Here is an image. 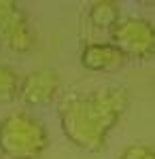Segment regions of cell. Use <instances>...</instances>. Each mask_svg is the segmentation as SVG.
Wrapping results in <instances>:
<instances>
[{
    "instance_id": "6da1fadb",
    "label": "cell",
    "mask_w": 155,
    "mask_h": 159,
    "mask_svg": "<svg viewBox=\"0 0 155 159\" xmlns=\"http://www.w3.org/2000/svg\"><path fill=\"white\" fill-rule=\"evenodd\" d=\"M128 108L123 87L96 89L85 98H70L60 106V125L70 144L85 153H98L106 147V138Z\"/></svg>"
},
{
    "instance_id": "7a4b0ae2",
    "label": "cell",
    "mask_w": 155,
    "mask_h": 159,
    "mask_svg": "<svg viewBox=\"0 0 155 159\" xmlns=\"http://www.w3.org/2000/svg\"><path fill=\"white\" fill-rule=\"evenodd\" d=\"M49 147L45 125L24 110L0 121V153L7 159H38Z\"/></svg>"
},
{
    "instance_id": "3957f363",
    "label": "cell",
    "mask_w": 155,
    "mask_h": 159,
    "mask_svg": "<svg viewBox=\"0 0 155 159\" xmlns=\"http://www.w3.org/2000/svg\"><path fill=\"white\" fill-rule=\"evenodd\" d=\"M110 45L123 53V57L144 60L155 55V25L140 17L119 19L110 28Z\"/></svg>"
},
{
    "instance_id": "277c9868",
    "label": "cell",
    "mask_w": 155,
    "mask_h": 159,
    "mask_svg": "<svg viewBox=\"0 0 155 159\" xmlns=\"http://www.w3.org/2000/svg\"><path fill=\"white\" fill-rule=\"evenodd\" d=\"M0 45L13 53H26L36 45L24 11L11 0H0Z\"/></svg>"
},
{
    "instance_id": "5b68a950",
    "label": "cell",
    "mask_w": 155,
    "mask_h": 159,
    "mask_svg": "<svg viewBox=\"0 0 155 159\" xmlns=\"http://www.w3.org/2000/svg\"><path fill=\"white\" fill-rule=\"evenodd\" d=\"M60 89V76L55 70L49 68H40L34 72H28L19 83V98L21 102L30 104V106H43L49 104L55 98Z\"/></svg>"
},
{
    "instance_id": "8992f818",
    "label": "cell",
    "mask_w": 155,
    "mask_h": 159,
    "mask_svg": "<svg viewBox=\"0 0 155 159\" xmlns=\"http://www.w3.org/2000/svg\"><path fill=\"white\" fill-rule=\"evenodd\" d=\"M123 61H125L123 53L115 49L110 43H92V45H85L81 51V66L92 72L119 68Z\"/></svg>"
},
{
    "instance_id": "52a82bcc",
    "label": "cell",
    "mask_w": 155,
    "mask_h": 159,
    "mask_svg": "<svg viewBox=\"0 0 155 159\" xmlns=\"http://www.w3.org/2000/svg\"><path fill=\"white\" fill-rule=\"evenodd\" d=\"M89 21L96 28H113L119 21V7L110 0H96L89 7Z\"/></svg>"
},
{
    "instance_id": "ba28073f",
    "label": "cell",
    "mask_w": 155,
    "mask_h": 159,
    "mask_svg": "<svg viewBox=\"0 0 155 159\" xmlns=\"http://www.w3.org/2000/svg\"><path fill=\"white\" fill-rule=\"evenodd\" d=\"M19 76L11 66L0 64V102H13L19 98Z\"/></svg>"
},
{
    "instance_id": "9c48e42d",
    "label": "cell",
    "mask_w": 155,
    "mask_h": 159,
    "mask_svg": "<svg viewBox=\"0 0 155 159\" xmlns=\"http://www.w3.org/2000/svg\"><path fill=\"white\" fill-rule=\"evenodd\" d=\"M119 159H155V148L149 144H128Z\"/></svg>"
}]
</instances>
